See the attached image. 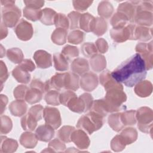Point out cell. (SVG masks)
Instances as JSON below:
<instances>
[{
    "instance_id": "obj_1",
    "label": "cell",
    "mask_w": 153,
    "mask_h": 153,
    "mask_svg": "<svg viewBox=\"0 0 153 153\" xmlns=\"http://www.w3.org/2000/svg\"><path fill=\"white\" fill-rule=\"evenodd\" d=\"M112 77L118 82L132 87L146 76L145 64L139 53H136L122 62L112 72Z\"/></svg>"
},
{
    "instance_id": "obj_2",
    "label": "cell",
    "mask_w": 153,
    "mask_h": 153,
    "mask_svg": "<svg viewBox=\"0 0 153 153\" xmlns=\"http://www.w3.org/2000/svg\"><path fill=\"white\" fill-rule=\"evenodd\" d=\"M2 8V22L6 27H13L19 22L21 11L16 7L14 1H1Z\"/></svg>"
},
{
    "instance_id": "obj_3",
    "label": "cell",
    "mask_w": 153,
    "mask_h": 153,
    "mask_svg": "<svg viewBox=\"0 0 153 153\" xmlns=\"http://www.w3.org/2000/svg\"><path fill=\"white\" fill-rule=\"evenodd\" d=\"M103 124V117L96 112L90 111L79 118L76 123V127L91 134L95 131L100 129Z\"/></svg>"
},
{
    "instance_id": "obj_4",
    "label": "cell",
    "mask_w": 153,
    "mask_h": 153,
    "mask_svg": "<svg viewBox=\"0 0 153 153\" xmlns=\"http://www.w3.org/2000/svg\"><path fill=\"white\" fill-rule=\"evenodd\" d=\"M104 100L105 101L108 112L118 111L126 100V94L123 89L115 88L106 91Z\"/></svg>"
},
{
    "instance_id": "obj_5",
    "label": "cell",
    "mask_w": 153,
    "mask_h": 153,
    "mask_svg": "<svg viewBox=\"0 0 153 153\" xmlns=\"http://www.w3.org/2000/svg\"><path fill=\"white\" fill-rule=\"evenodd\" d=\"M136 118L137 121V127L140 131L145 133H151L153 112L151 108L147 106L139 108L136 111Z\"/></svg>"
},
{
    "instance_id": "obj_6",
    "label": "cell",
    "mask_w": 153,
    "mask_h": 153,
    "mask_svg": "<svg viewBox=\"0 0 153 153\" xmlns=\"http://www.w3.org/2000/svg\"><path fill=\"white\" fill-rule=\"evenodd\" d=\"M93 98L89 93H85L79 97L74 96L68 103V107L72 112L81 114L90 110Z\"/></svg>"
},
{
    "instance_id": "obj_7",
    "label": "cell",
    "mask_w": 153,
    "mask_h": 153,
    "mask_svg": "<svg viewBox=\"0 0 153 153\" xmlns=\"http://www.w3.org/2000/svg\"><path fill=\"white\" fill-rule=\"evenodd\" d=\"M134 24H128L124 27H113L110 30L111 38L116 42L121 43L128 39L133 40Z\"/></svg>"
},
{
    "instance_id": "obj_8",
    "label": "cell",
    "mask_w": 153,
    "mask_h": 153,
    "mask_svg": "<svg viewBox=\"0 0 153 153\" xmlns=\"http://www.w3.org/2000/svg\"><path fill=\"white\" fill-rule=\"evenodd\" d=\"M135 50L143 60L146 71L151 69L153 66L152 42L151 41L149 43L139 42L136 45Z\"/></svg>"
},
{
    "instance_id": "obj_9",
    "label": "cell",
    "mask_w": 153,
    "mask_h": 153,
    "mask_svg": "<svg viewBox=\"0 0 153 153\" xmlns=\"http://www.w3.org/2000/svg\"><path fill=\"white\" fill-rule=\"evenodd\" d=\"M43 117L45 124L51 126L54 130L57 129L62 124V118L60 113L58 109L51 107L46 106L44 109Z\"/></svg>"
},
{
    "instance_id": "obj_10",
    "label": "cell",
    "mask_w": 153,
    "mask_h": 153,
    "mask_svg": "<svg viewBox=\"0 0 153 153\" xmlns=\"http://www.w3.org/2000/svg\"><path fill=\"white\" fill-rule=\"evenodd\" d=\"M17 38L24 41L30 39L33 34V29L31 23L25 19H21L14 29Z\"/></svg>"
},
{
    "instance_id": "obj_11",
    "label": "cell",
    "mask_w": 153,
    "mask_h": 153,
    "mask_svg": "<svg viewBox=\"0 0 153 153\" xmlns=\"http://www.w3.org/2000/svg\"><path fill=\"white\" fill-rule=\"evenodd\" d=\"M98 82L97 75L91 72H87L81 75L79 85L84 91H91L97 87Z\"/></svg>"
},
{
    "instance_id": "obj_12",
    "label": "cell",
    "mask_w": 153,
    "mask_h": 153,
    "mask_svg": "<svg viewBox=\"0 0 153 153\" xmlns=\"http://www.w3.org/2000/svg\"><path fill=\"white\" fill-rule=\"evenodd\" d=\"M33 57L39 68L46 69L52 66V56L45 50H38L36 51Z\"/></svg>"
},
{
    "instance_id": "obj_13",
    "label": "cell",
    "mask_w": 153,
    "mask_h": 153,
    "mask_svg": "<svg viewBox=\"0 0 153 153\" xmlns=\"http://www.w3.org/2000/svg\"><path fill=\"white\" fill-rule=\"evenodd\" d=\"M71 141L73 142L75 145L81 149L88 148L90 145V139L86 133L81 129H75L71 137Z\"/></svg>"
},
{
    "instance_id": "obj_14",
    "label": "cell",
    "mask_w": 153,
    "mask_h": 153,
    "mask_svg": "<svg viewBox=\"0 0 153 153\" xmlns=\"http://www.w3.org/2000/svg\"><path fill=\"white\" fill-rule=\"evenodd\" d=\"M139 2V1H130L123 2L118 5L117 11L124 14L131 23L134 22L136 5Z\"/></svg>"
},
{
    "instance_id": "obj_15",
    "label": "cell",
    "mask_w": 153,
    "mask_h": 153,
    "mask_svg": "<svg viewBox=\"0 0 153 153\" xmlns=\"http://www.w3.org/2000/svg\"><path fill=\"white\" fill-rule=\"evenodd\" d=\"M99 80L106 91L112 88H119L123 89V85L116 81L111 76L109 70L103 71L99 75Z\"/></svg>"
},
{
    "instance_id": "obj_16",
    "label": "cell",
    "mask_w": 153,
    "mask_h": 153,
    "mask_svg": "<svg viewBox=\"0 0 153 153\" xmlns=\"http://www.w3.org/2000/svg\"><path fill=\"white\" fill-rule=\"evenodd\" d=\"M54 129L47 124L39 126L35 130L38 140L45 142L51 140L54 137Z\"/></svg>"
},
{
    "instance_id": "obj_17",
    "label": "cell",
    "mask_w": 153,
    "mask_h": 153,
    "mask_svg": "<svg viewBox=\"0 0 153 153\" xmlns=\"http://www.w3.org/2000/svg\"><path fill=\"white\" fill-rule=\"evenodd\" d=\"M134 22L139 26L149 27L152 25V12L146 10H136Z\"/></svg>"
},
{
    "instance_id": "obj_18",
    "label": "cell",
    "mask_w": 153,
    "mask_h": 153,
    "mask_svg": "<svg viewBox=\"0 0 153 153\" xmlns=\"http://www.w3.org/2000/svg\"><path fill=\"white\" fill-rule=\"evenodd\" d=\"M152 28L143 26H137L135 25L133 32V40H140L148 41L152 37Z\"/></svg>"
},
{
    "instance_id": "obj_19",
    "label": "cell",
    "mask_w": 153,
    "mask_h": 153,
    "mask_svg": "<svg viewBox=\"0 0 153 153\" xmlns=\"http://www.w3.org/2000/svg\"><path fill=\"white\" fill-rule=\"evenodd\" d=\"M71 66L72 72L78 75H82L89 71L88 60L81 57L75 59L71 63Z\"/></svg>"
},
{
    "instance_id": "obj_20",
    "label": "cell",
    "mask_w": 153,
    "mask_h": 153,
    "mask_svg": "<svg viewBox=\"0 0 153 153\" xmlns=\"http://www.w3.org/2000/svg\"><path fill=\"white\" fill-rule=\"evenodd\" d=\"M95 19L96 17L88 13L81 14L79 22V27L86 32H93Z\"/></svg>"
},
{
    "instance_id": "obj_21",
    "label": "cell",
    "mask_w": 153,
    "mask_h": 153,
    "mask_svg": "<svg viewBox=\"0 0 153 153\" xmlns=\"http://www.w3.org/2000/svg\"><path fill=\"white\" fill-rule=\"evenodd\" d=\"M134 93L139 97H146L151 95L152 91V84L148 80H142L134 85Z\"/></svg>"
},
{
    "instance_id": "obj_22",
    "label": "cell",
    "mask_w": 153,
    "mask_h": 153,
    "mask_svg": "<svg viewBox=\"0 0 153 153\" xmlns=\"http://www.w3.org/2000/svg\"><path fill=\"white\" fill-rule=\"evenodd\" d=\"M8 108L13 115L21 117L26 113L27 106L24 100L17 99L11 102Z\"/></svg>"
},
{
    "instance_id": "obj_23",
    "label": "cell",
    "mask_w": 153,
    "mask_h": 153,
    "mask_svg": "<svg viewBox=\"0 0 153 153\" xmlns=\"http://www.w3.org/2000/svg\"><path fill=\"white\" fill-rule=\"evenodd\" d=\"M37 142L38 139L36 134L29 131L23 133L20 137V144L26 148H34Z\"/></svg>"
},
{
    "instance_id": "obj_24",
    "label": "cell",
    "mask_w": 153,
    "mask_h": 153,
    "mask_svg": "<svg viewBox=\"0 0 153 153\" xmlns=\"http://www.w3.org/2000/svg\"><path fill=\"white\" fill-rule=\"evenodd\" d=\"M90 65L94 72H101L106 66V60L104 56L100 54H96L90 59Z\"/></svg>"
},
{
    "instance_id": "obj_25",
    "label": "cell",
    "mask_w": 153,
    "mask_h": 153,
    "mask_svg": "<svg viewBox=\"0 0 153 153\" xmlns=\"http://www.w3.org/2000/svg\"><path fill=\"white\" fill-rule=\"evenodd\" d=\"M79 86V78L77 74L73 72H66L65 79V88L72 91H76Z\"/></svg>"
},
{
    "instance_id": "obj_26",
    "label": "cell",
    "mask_w": 153,
    "mask_h": 153,
    "mask_svg": "<svg viewBox=\"0 0 153 153\" xmlns=\"http://www.w3.org/2000/svg\"><path fill=\"white\" fill-rule=\"evenodd\" d=\"M1 152H14L18 148L17 140L6 136L1 137Z\"/></svg>"
},
{
    "instance_id": "obj_27",
    "label": "cell",
    "mask_w": 153,
    "mask_h": 153,
    "mask_svg": "<svg viewBox=\"0 0 153 153\" xmlns=\"http://www.w3.org/2000/svg\"><path fill=\"white\" fill-rule=\"evenodd\" d=\"M108 123L112 130L117 132H119L125 127L122 121L121 112L114 113L111 114L108 117Z\"/></svg>"
},
{
    "instance_id": "obj_28",
    "label": "cell",
    "mask_w": 153,
    "mask_h": 153,
    "mask_svg": "<svg viewBox=\"0 0 153 153\" xmlns=\"http://www.w3.org/2000/svg\"><path fill=\"white\" fill-rule=\"evenodd\" d=\"M57 13L53 9L45 8L41 11L39 21L45 25H54V19Z\"/></svg>"
},
{
    "instance_id": "obj_29",
    "label": "cell",
    "mask_w": 153,
    "mask_h": 153,
    "mask_svg": "<svg viewBox=\"0 0 153 153\" xmlns=\"http://www.w3.org/2000/svg\"><path fill=\"white\" fill-rule=\"evenodd\" d=\"M68 35V30L57 27L52 33L51 36V41L55 44L61 45L66 43Z\"/></svg>"
},
{
    "instance_id": "obj_30",
    "label": "cell",
    "mask_w": 153,
    "mask_h": 153,
    "mask_svg": "<svg viewBox=\"0 0 153 153\" xmlns=\"http://www.w3.org/2000/svg\"><path fill=\"white\" fill-rule=\"evenodd\" d=\"M66 72L65 73H56L50 79L49 83L51 88L56 90H60L65 88V79Z\"/></svg>"
},
{
    "instance_id": "obj_31",
    "label": "cell",
    "mask_w": 153,
    "mask_h": 153,
    "mask_svg": "<svg viewBox=\"0 0 153 153\" xmlns=\"http://www.w3.org/2000/svg\"><path fill=\"white\" fill-rule=\"evenodd\" d=\"M114 7L111 2L107 1H101L97 7L98 14L103 19H109L112 14Z\"/></svg>"
},
{
    "instance_id": "obj_32",
    "label": "cell",
    "mask_w": 153,
    "mask_h": 153,
    "mask_svg": "<svg viewBox=\"0 0 153 153\" xmlns=\"http://www.w3.org/2000/svg\"><path fill=\"white\" fill-rule=\"evenodd\" d=\"M54 66L57 71H66L69 69L68 60L60 53H56L53 54Z\"/></svg>"
},
{
    "instance_id": "obj_33",
    "label": "cell",
    "mask_w": 153,
    "mask_h": 153,
    "mask_svg": "<svg viewBox=\"0 0 153 153\" xmlns=\"http://www.w3.org/2000/svg\"><path fill=\"white\" fill-rule=\"evenodd\" d=\"M42 94L43 93L39 89L30 87L26 94L25 100L29 104H34L39 102L42 99Z\"/></svg>"
},
{
    "instance_id": "obj_34",
    "label": "cell",
    "mask_w": 153,
    "mask_h": 153,
    "mask_svg": "<svg viewBox=\"0 0 153 153\" xmlns=\"http://www.w3.org/2000/svg\"><path fill=\"white\" fill-rule=\"evenodd\" d=\"M126 145H130L134 142L137 138V131L133 127H127L120 134Z\"/></svg>"
},
{
    "instance_id": "obj_35",
    "label": "cell",
    "mask_w": 153,
    "mask_h": 153,
    "mask_svg": "<svg viewBox=\"0 0 153 153\" xmlns=\"http://www.w3.org/2000/svg\"><path fill=\"white\" fill-rule=\"evenodd\" d=\"M12 75L17 82L23 84L29 83L30 79V74L28 72L22 69L18 66L12 71Z\"/></svg>"
},
{
    "instance_id": "obj_36",
    "label": "cell",
    "mask_w": 153,
    "mask_h": 153,
    "mask_svg": "<svg viewBox=\"0 0 153 153\" xmlns=\"http://www.w3.org/2000/svg\"><path fill=\"white\" fill-rule=\"evenodd\" d=\"M7 56L8 60L16 64H20L23 60L24 57L22 50L17 47L8 49L7 51Z\"/></svg>"
},
{
    "instance_id": "obj_37",
    "label": "cell",
    "mask_w": 153,
    "mask_h": 153,
    "mask_svg": "<svg viewBox=\"0 0 153 153\" xmlns=\"http://www.w3.org/2000/svg\"><path fill=\"white\" fill-rule=\"evenodd\" d=\"M38 121L30 114L27 112L21 118V126L24 130L33 131L36 126Z\"/></svg>"
},
{
    "instance_id": "obj_38",
    "label": "cell",
    "mask_w": 153,
    "mask_h": 153,
    "mask_svg": "<svg viewBox=\"0 0 153 153\" xmlns=\"http://www.w3.org/2000/svg\"><path fill=\"white\" fill-rule=\"evenodd\" d=\"M90 110L96 112L103 118L109 113L104 99L93 100Z\"/></svg>"
},
{
    "instance_id": "obj_39",
    "label": "cell",
    "mask_w": 153,
    "mask_h": 153,
    "mask_svg": "<svg viewBox=\"0 0 153 153\" xmlns=\"http://www.w3.org/2000/svg\"><path fill=\"white\" fill-rule=\"evenodd\" d=\"M108 29L106 21L102 17H96L93 32L97 36L103 35Z\"/></svg>"
},
{
    "instance_id": "obj_40",
    "label": "cell",
    "mask_w": 153,
    "mask_h": 153,
    "mask_svg": "<svg viewBox=\"0 0 153 153\" xmlns=\"http://www.w3.org/2000/svg\"><path fill=\"white\" fill-rule=\"evenodd\" d=\"M75 127L71 126H64L57 131V137L64 142L69 143L71 142V137Z\"/></svg>"
},
{
    "instance_id": "obj_41",
    "label": "cell",
    "mask_w": 153,
    "mask_h": 153,
    "mask_svg": "<svg viewBox=\"0 0 153 153\" xmlns=\"http://www.w3.org/2000/svg\"><path fill=\"white\" fill-rule=\"evenodd\" d=\"M128 22V18L124 14L117 11L111 18V24L113 27H124L127 25Z\"/></svg>"
},
{
    "instance_id": "obj_42",
    "label": "cell",
    "mask_w": 153,
    "mask_h": 153,
    "mask_svg": "<svg viewBox=\"0 0 153 153\" xmlns=\"http://www.w3.org/2000/svg\"><path fill=\"white\" fill-rule=\"evenodd\" d=\"M41 11L40 9H36L25 6L23 10V16L29 20L36 22L38 20H39Z\"/></svg>"
},
{
    "instance_id": "obj_43",
    "label": "cell",
    "mask_w": 153,
    "mask_h": 153,
    "mask_svg": "<svg viewBox=\"0 0 153 153\" xmlns=\"http://www.w3.org/2000/svg\"><path fill=\"white\" fill-rule=\"evenodd\" d=\"M59 96L60 93L59 91H57V90H50L45 94L44 99L48 105L58 106L60 104L59 101Z\"/></svg>"
},
{
    "instance_id": "obj_44",
    "label": "cell",
    "mask_w": 153,
    "mask_h": 153,
    "mask_svg": "<svg viewBox=\"0 0 153 153\" xmlns=\"http://www.w3.org/2000/svg\"><path fill=\"white\" fill-rule=\"evenodd\" d=\"M121 118L125 126L134 125L137 121L136 118V111L131 109L121 112Z\"/></svg>"
},
{
    "instance_id": "obj_45",
    "label": "cell",
    "mask_w": 153,
    "mask_h": 153,
    "mask_svg": "<svg viewBox=\"0 0 153 153\" xmlns=\"http://www.w3.org/2000/svg\"><path fill=\"white\" fill-rule=\"evenodd\" d=\"M85 34L79 30H74L71 31L68 36V41L73 44H79L81 43L84 38Z\"/></svg>"
},
{
    "instance_id": "obj_46",
    "label": "cell",
    "mask_w": 153,
    "mask_h": 153,
    "mask_svg": "<svg viewBox=\"0 0 153 153\" xmlns=\"http://www.w3.org/2000/svg\"><path fill=\"white\" fill-rule=\"evenodd\" d=\"M62 54L68 60H71L79 55V50L78 47L71 45H66L62 50Z\"/></svg>"
},
{
    "instance_id": "obj_47",
    "label": "cell",
    "mask_w": 153,
    "mask_h": 153,
    "mask_svg": "<svg viewBox=\"0 0 153 153\" xmlns=\"http://www.w3.org/2000/svg\"><path fill=\"white\" fill-rule=\"evenodd\" d=\"M54 25L56 28L60 27L68 30L69 27V19L64 14L57 13L54 19Z\"/></svg>"
},
{
    "instance_id": "obj_48",
    "label": "cell",
    "mask_w": 153,
    "mask_h": 153,
    "mask_svg": "<svg viewBox=\"0 0 153 153\" xmlns=\"http://www.w3.org/2000/svg\"><path fill=\"white\" fill-rule=\"evenodd\" d=\"M81 51L82 54L87 57H91L97 54V50L93 42L84 43L81 47Z\"/></svg>"
},
{
    "instance_id": "obj_49",
    "label": "cell",
    "mask_w": 153,
    "mask_h": 153,
    "mask_svg": "<svg viewBox=\"0 0 153 153\" xmlns=\"http://www.w3.org/2000/svg\"><path fill=\"white\" fill-rule=\"evenodd\" d=\"M48 148L51 150V152H62L66 149V145L62 140L56 138L50 142Z\"/></svg>"
},
{
    "instance_id": "obj_50",
    "label": "cell",
    "mask_w": 153,
    "mask_h": 153,
    "mask_svg": "<svg viewBox=\"0 0 153 153\" xmlns=\"http://www.w3.org/2000/svg\"><path fill=\"white\" fill-rule=\"evenodd\" d=\"M126 146V143L120 134L116 135L111 142V147L112 151L120 152L123 151Z\"/></svg>"
},
{
    "instance_id": "obj_51",
    "label": "cell",
    "mask_w": 153,
    "mask_h": 153,
    "mask_svg": "<svg viewBox=\"0 0 153 153\" xmlns=\"http://www.w3.org/2000/svg\"><path fill=\"white\" fill-rule=\"evenodd\" d=\"M1 134H7L13 128V123L11 118L7 115L1 117Z\"/></svg>"
},
{
    "instance_id": "obj_52",
    "label": "cell",
    "mask_w": 153,
    "mask_h": 153,
    "mask_svg": "<svg viewBox=\"0 0 153 153\" xmlns=\"http://www.w3.org/2000/svg\"><path fill=\"white\" fill-rule=\"evenodd\" d=\"M81 14L77 11H71L68 14L71 29H76L79 27V22Z\"/></svg>"
},
{
    "instance_id": "obj_53",
    "label": "cell",
    "mask_w": 153,
    "mask_h": 153,
    "mask_svg": "<svg viewBox=\"0 0 153 153\" xmlns=\"http://www.w3.org/2000/svg\"><path fill=\"white\" fill-rule=\"evenodd\" d=\"M75 96L76 95L74 92V91L69 90H65L60 94V96H59L60 103L63 105L67 106L69 101Z\"/></svg>"
},
{
    "instance_id": "obj_54",
    "label": "cell",
    "mask_w": 153,
    "mask_h": 153,
    "mask_svg": "<svg viewBox=\"0 0 153 153\" xmlns=\"http://www.w3.org/2000/svg\"><path fill=\"white\" fill-rule=\"evenodd\" d=\"M44 108L41 105L32 106L29 110L28 113L32 115L38 121L41 120L43 116Z\"/></svg>"
},
{
    "instance_id": "obj_55",
    "label": "cell",
    "mask_w": 153,
    "mask_h": 153,
    "mask_svg": "<svg viewBox=\"0 0 153 153\" xmlns=\"http://www.w3.org/2000/svg\"><path fill=\"white\" fill-rule=\"evenodd\" d=\"M29 89V87L25 85H17L14 90L13 95L16 99L25 100L26 94Z\"/></svg>"
},
{
    "instance_id": "obj_56",
    "label": "cell",
    "mask_w": 153,
    "mask_h": 153,
    "mask_svg": "<svg viewBox=\"0 0 153 153\" xmlns=\"http://www.w3.org/2000/svg\"><path fill=\"white\" fill-rule=\"evenodd\" d=\"M74 8L78 11H84L86 10L93 3L92 1L75 0L72 1Z\"/></svg>"
},
{
    "instance_id": "obj_57",
    "label": "cell",
    "mask_w": 153,
    "mask_h": 153,
    "mask_svg": "<svg viewBox=\"0 0 153 153\" xmlns=\"http://www.w3.org/2000/svg\"><path fill=\"white\" fill-rule=\"evenodd\" d=\"M18 66L22 69L27 72H32L35 69V65L30 59H23V60L19 64Z\"/></svg>"
},
{
    "instance_id": "obj_58",
    "label": "cell",
    "mask_w": 153,
    "mask_h": 153,
    "mask_svg": "<svg viewBox=\"0 0 153 153\" xmlns=\"http://www.w3.org/2000/svg\"><path fill=\"white\" fill-rule=\"evenodd\" d=\"M95 45L97 48V51L100 53H105L108 50V44L107 41L103 38H99L95 42Z\"/></svg>"
},
{
    "instance_id": "obj_59",
    "label": "cell",
    "mask_w": 153,
    "mask_h": 153,
    "mask_svg": "<svg viewBox=\"0 0 153 153\" xmlns=\"http://www.w3.org/2000/svg\"><path fill=\"white\" fill-rule=\"evenodd\" d=\"M8 77V73L7 68L6 65L4 63L3 61L0 62V79L1 85H2L3 83L6 81Z\"/></svg>"
},
{
    "instance_id": "obj_60",
    "label": "cell",
    "mask_w": 153,
    "mask_h": 153,
    "mask_svg": "<svg viewBox=\"0 0 153 153\" xmlns=\"http://www.w3.org/2000/svg\"><path fill=\"white\" fill-rule=\"evenodd\" d=\"M30 87H33L39 89L41 90L43 93L45 92V82H43L41 80L38 78H34L32 80Z\"/></svg>"
},
{
    "instance_id": "obj_61",
    "label": "cell",
    "mask_w": 153,
    "mask_h": 153,
    "mask_svg": "<svg viewBox=\"0 0 153 153\" xmlns=\"http://www.w3.org/2000/svg\"><path fill=\"white\" fill-rule=\"evenodd\" d=\"M23 2L26 5V7L36 8V9H40L41 7L44 6V1H24Z\"/></svg>"
},
{
    "instance_id": "obj_62",
    "label": "cell",
    "mask_w": 153,
    "mask_h": 153,
    "mask_svg": "<svg viewBox=\"0 0 153 153\" xmlns=\"http://www.w3.org/2000/svg\"><path fill=\"white\" fill-rule=\"evenodd\" d=\"M1 100V114L2 115L3 112L5 111L6 106L8 103V97L6 95L1 94L0 96Z\"/></svg>"
},
{
    "instance_id": "obj_63",
    "label": "cell",
    "mask_w": 153,
    "mask_h": 153,
    "mask_svg": "<svg viewBox=\"0 0 153 153\" xmlns=\"http://www.w3.org/2000/svg\"><path fill=\"white\" fill-rule=\"evenodd\" d=\"M8 35V29L4 24L1 22V39L5 38Z\"/></svg>"
}]
</instances>
